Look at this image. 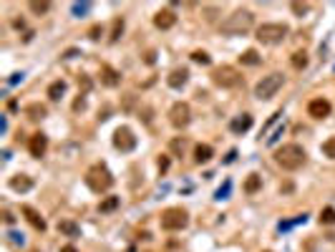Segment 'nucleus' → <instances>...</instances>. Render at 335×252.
<instances>
[{"label": "nucleus", "mask_w": 335, "mask_h": 252, "mask_svg": "<svg viewBox=\"0 0 335 252\" xmlns=\"http://www.w3.org/2000/svg\"><path fill=\"white\" fill-rule=\"evenodd\" d=\"M73 56H78V51H76V48H71V51H66V53H63V58H73Z\"/></svg>", "instance_id": "ea45409f"}, {"label": "nucleus", "mask_w": 335, "mask_h": 252, "mask_svg": "<svg viewBox=\"0 0 335 252\" xmlns=\"http://www.w3.org/2000/svg\"><path fill=\"white\" fill-rule=\"evenodd\" d=\"M10 189H15V192H30L33 179L28 174H15V177H10Z\"/></svg>", "instance_id": "f3484780"}, {"label": "nucleus", "mask_w": 335, "mask_h": 252, "mask_svg": "<svg viewBox=\"0 0 335 252\" xmlns=\"http://www.w3.org/2000/svg\"><path fill=\"white\" fill-rule=\"evenodd\" d=\"M204 13H207V20H214V13H217V8H204Z\"/></svg>", "instance_id": "58836bf2"}, {"label": "nucleus", "mask_w": 335, "mask_h": 252, "mask_svg": "<svg viewBox=\"0 0 335 252\" xmlns=\"http://www.w3.org/2000/svg\"><path fill=\"white\" fill-rule=\"evenodd\" d=\"M184 146H186V141H184V139H172V152L182 154V152H184Z\"/></svg>", "instance_id": "473e14b6"}, {"label": "nucleus", "mask_w": 335, "mask_h": 252, "mask_svg": "<svg viewBox=\"0 0 335 252\" xmlns=\"http://www.w3.org/2000/svg\"><path fill=\"white\" fill-rule=\"evenodd\" d=\"M114 146L119 152H134L136 149V136L129 126H119L114 131Z\"/></svg>", "instance_id": "1a4fd4ad"}, {"label": "nucleus", "mask_w": 335, "mask_h": 252, "mask_svg": "<svg viewBox=\"0 0 335 252\" xmlns=\"http://www.w3.org/2000/svg\"><path fill=\"white\" fill-rule=\"evenodd\" d=\"M186 224H189V215L182 207H169L161 212V229L166 232H182Z\"/></svg>", "instance_id": "39448f33"}, {"label": "nucleus", "mask_w": 335, "mask_h": 252, "mask_svg": "<svg viewBox=\"0 0 335 252\" xmlns=\"http://www.w3.org/2000/svg\"><path fill=\"white\" fill-rule=\"evenodd\" d=\"M10 237H13V242H15V245H18V242H20V245H23V237H20V235H15V232H10Z\"/></svg>", "instance_id": "79ce46f5"}, {"label": "nucleus", "mask_w": 335, "mask_h": 252, "mask_svg": "<svg viewBox=\"0 0 335 252\" xmlns=\"http://www.w3.org/2000/svg\"><path fill=\"white\" fill-rule=\"evenodd\" d=\"M89 8H91L89 3H76V5H73V15H83Z\"/></svg>", "instance_id": "e433bc0d"}, {"label": "nucleus", "mask_w": 335, "mask_h": 252, "mask_svg": "<svg viewBox=\"0 0 335 252\" xmlns=\"http://www.w3.org/2000/svg\"><path fill=\"white\" fill-rule=\"evenodd\" d=\"M58 232L66 235V237H78V235H81V227H78L73 220H61V222H58Z\"/></svg>", "instance_id": "6ab92c4d"}, {"label": "nucleus", "mask_w": 335, "mask_h": 252, "mask_svg": "<svg viewBox=\"0 0 335 252\" xmlns=\"http://www.w3.org/2000/svg\"><path fill=\"white\" fill-rule=\"evenodd\" d=\"M249 129H252V116H249V114L235 116L232 121H229V131H232V134H244Z\"/></svg>", "instance_id": "4468645a"}, {"label": "nucleus", "mask_w": 335, "mask_h": 252, "mask_svg": "<svg viewBox=\"0 0 335 252\" xmlns=\"http://www.w3.org/2000/svg\"><path fill=\"white\" fill-rule=\"evenodd\" d=\"M323 154L328 159H335V136H330V139L323 141Z\"/></svg>", "instance_id": "c756f323"}, {"label": "nucleus", "mask_w": 335, "mask_h": 252, "mask_svg": "<svg viewBox=\"0 0 335 252\" xmlns=\"http://www.w3.org/2000/svg\"><path fill=\"white\" fill-rule=\"evenodd\" d=\"M186 81H189V71L186 68H174L169 76H166V83H169L172 89H182Z\"/></svg>", "instance_id": "2eb2a0df"}, {"label": "nucleus", "mask_w": 335, "mask_h": 252, "mask_svg": "<svg viewBox=\"0 0 335 252\" xmlns=\"http://www.w3.org/2000/svg\"><path fill=\"white\" fill-rule=\"evenodd\" d=\"M265 252H270V250H265Z\"/></svg>", "instance_id": "c03bdc74"}, {"label": "nucleus", "mask_w": 335, "mask_h": 252, "mask_svg": "<svg viewBox=\"0 0 335 252\" xmlns=\"http://www.w3.org/2000/svg\"><path fill=\"white\" fill-rule=\"evenodd\" d=\"M28 8H30L35 15H46V13L51 10V3H48V0H30Z\"/></svg>", "instance_id": "393cba45"}, {"label": "nucleus", "mask_w": 335, "mask_h": 252, "mask_svg": "<svg viewBox=\"0 0 335 252\" xmlns=\"http://www.w3.org/2000/svg\"><path fill=\"white\" fill-rule=\"evenodd\" d=\"M63 94H66V81H53L48 86V98L51 101H58Z\"/></svg>", "instance_id": "4be33fe9"}, {"label": "nucleus", "mask_w": 335, "mask_h": 252, "mask_svg": "<svg viewBox=\"0 0 335 252\" xmlns=\"http://www.w3.org/2000/svg\"><path fill=\"white\" fill-rule=\"evenodd\" d=\"M275 161H277V166H282L287 172H298L300 166H305L307 154L300 144H282L275 152Z\"/></svg>", "instance_id": "f03ea898"}, {"label": "nucleus", "mask_w": 335, "mask_h": 252, "mask_svg": "<svg viewBox=\"0 0 335 252\" xmlns=\"http://www.w3.org/2000/svg\"><path fill=\"white\" fill-rule=\"evenodd\" d=\"M28 149H30V154L35 157V159H40L46 152H48V136L43 134V131H38V134H33L30 136V141H28Z\"/></svg>", "instance_id": "9b49d317"}, {"label": "nucleus", "mask_w": 335, "mask_h": 252, "mask_svg": "<svg viewBox=\"0 0 335 252\" xmlns=\"http://www.w3.org/2000/svg\"><path fill=\"white\" fill-rule=\"evenodd\" d=\"M212 157H214V149H212L209 144H197V146H194V161H197V164H207Z\"/></svg>", "instance_id": "a211bd4d"}, {"label": "nucleus", "mask_w": 335, "mask_h": 252, "mask_svg": "<svg viewBox=\"0 0 335 252\" xmlns=\"http://www.w3.org/2000/svg\"><path fill=\"white\" fill-rule=\"evenodd\" d=\"M3 217H5V222H8V224H13V222H15V217H13L10 212H3Z\"/></svg>", "instance_id": "a19ab883"}, {"label": "nucleus", "mask_w": 335, "mask_h": 252, "mask_svg": "<svg viewBox=\"0 0 335 252\" xmlns=\"http://www.w3.org/2000/svg\"><path fill=\"white\" fill-rule=\"evenodd\" d=\"M260 189H262V177L252 172V174L244 179V192H247V194H257Z\"/></svg>", "instance_id": "aec40b11"}, {"label": "nucleus", "mask_w": 335, "mask_h": 252, "mask_svg": "<svg viewBox=\"0 0 335 252\" xmlns=\"http://www.w3.org/2000/svg\"><path fill=\"white\" fill-rule=\"evenodd\" d=\"M26 114H28V119L38 121V119H43V116L48 114V109L43 106V103H30V106L26 109Z\"/></svg>", "instance_id": "5701e85b"}, {"label": "nucleus", "mask_w": 335, "mask_h": 252, "mask_svg": "<svg viewBox=\"0 0 335 252\" xmlns=\"http://www.w3.org/2000/svg\"><path fill=\"white\" fill-rule=\"evenodd\" d=\"M101 83H103V86H106V89H116L119 86V83H121V73L116 71V68H111V66H101Z\"/></svg>", "instance_id": "ddd939ff"}, {"label": "nucleus", "mask_w": 335, "mask_h": 252, "mask_svg": "<svg viewBox=\"0 0 335 252\" xmlns=\"http://www.w3.org/2000/svg\"><path fill=\"white\" fill-rule=\"evenodd\" d=\"M86 184H89L91 192L101 194V192H106V189L114 187V177H111V172L103 164H93L91 169L86 172Z\"/></svg>", "instance_id": "20e7f679"}, {"label": "nucleus", "mask_w": 335, "mask_h": 252, "mask_svg": "<svg viewBox=\"0 0 335 252\" xmlns=\"http://www.w3.org/2000/svg\"><path fill=\"white\" fill-rule=\"evenodd\" d=\"M282 83H285V76H282V73H267V76H262V81L255 86V96H257L260 101H267V98H272V96L282 89Z\"/></svg>", "instance_id": "0eeeda50"}, {"label": "nucleus", "mask_w": 335, "mask_h": 252, "mask_svg": "<svg viewBox=\"0 0 335 252\" xmlns=\"http://www.w3.org/2000/svg\"><path fill=\"white\" fill-rule=\"evenodd\" d=\"M290 8H292V13H295V15H300V18H303V15L307 13V8H310V5H307V3H290Z\"/></svg>", "instance_id": "2f4dec72"}, {"label": "nucleus", "mask_w": 335, "mask_h": 252, "mask_svg": "<svg viewBox=\"0 0 335 252\" xmlns=\"http://www.w3.org/2000/svg\"><path fill=\"white\" fill-rule=\"evenodd\" d=\"M78 89H81L83 94H86V91H91V78H89L86 73H81V76H78Z\"/></svg>", "instance_id": "7c9ffc66"}, {"label": "nucleus", "mask_w": 335, "mask_h": 252, "mask_svg": "<svg viewBox=\"0 0 335 252\" xmlns=\"http://www.w3.org/2000/svg\"><path fill=\"white\" fill-rule=\"evenodd\" d=\"M121 33H123V18H114V23H111V35H109V40H111V43H116V40L121 38Z\"/></svg>", "instance_id": "bb28decb"}, {"label": "nucleus", "mask_w": 335, "mask_h": 252, "mask_svg": "<svg viewBox=\"0 0 335 252\" xmlns=\"http://www.w3.org/2000/svg\"><path fill=\"white\" fill-rule=\"evenodd\" d=\"M83 109H86V98L78 96V98L73 101V111H83Z\"/></svg>", "instance_id": "4c0bfd02"}, {"label": "nucleus", "mask_w": 335, "mask_h": 252, "mask_svg": "<svg viewBox=\"0 0 335 252\" xmlns=\"http://www.w3.org/2000/svg\"><path fill=\"white\" fill-rule=\"evenodd\" d=\"M255 28V13L252 10H247V8H237L229 13L222 23H219V31L224 35H242L247 31H252Z\"/></svg>", "instance_id": "f257e3e1"}, {"label": "nucleus", "mask_w": 335, "mask_h": 252, "mask_svg": "<svg viewBox=\"0 0 335 252\" xmlns=\"http://www.w3.org/2000/svg\"><path fill=\"white\" fill-rule=\"evenodd\" d=\"M101 35H103V28H101V26H93V28L89 31V38H91V40H98Z\"/></svg>", "instance_id": "c9c22d12"}, {"label": "nucleus", "mask_w": 335, "mask_h": 252, "mask_svg": "<svg viewBox=\"0 0 335 252\" xmlns=\"http://www.w3.org/2000/svg\"><path fill=\"white\" fill-rule=\"evenodd\" d=\"M154 26H156L159 31H169V28H174V26H177V13L169 10V8L159 10V13L154 15Z\"/></svg>", "instance_id": "f8f14e48"}, {"label": "nucleus", "mask_w": 335, "mask_h": 252, "mask_svg": "<svg viewBox=\"0 0 335 252\" xmlns=\"http://www.w3.org/2000/svg\"><path fill=\"white\" fill-rule=\"evenodd\" d=\"M290 63H292V68L303 71V68L307 66V53H305V51H295V53L290 56Z\"/></svg>", "instance_id": "b1692460"}, {"label": "nucleus", "mask_w": 335, "mask_h": 252, "mask_svg": "<svg viewBox=\"0 0 335 252\" xmlns=\"http://www.w3.org/2000/svg\"><path fill=\"white\" fill-rule=\"evenodd\" d=\"M156 166H159V172L164 174L166 169H169V157H166V154H161V157H159V161H156Z\"/></svg>", "instance_id": "72a5a7b5"}, {"label": "nucleus", "mask_w": 335, "mask_h": 252, "mask_svg": "<svg viewBox=\"0 0 335 252\" xmlns=\"http://www.w3.org/2000/svg\"><path fill=\"white\" fill-rule=\"evenodd\" d=\"M134 103H136V96H134V94H126V98H123V109L131 111V109H134Z\"/></svg>", "instance_id": "f704fd0d"}, {"label": "nucleus", "mask_w": 335, "mask_h": 252, "mask_svg": "<svg viewBox=\"0 0 335 252\" xmlns=\"http://www.w3.org/2000/svg\"><path fill=\"white\" fill-rule=\"evenodd\" d=\"M61 252H76V247H71V245H66L63 250H61Z\"/></svg>", "instance_id": "37998d69"}, {"label": "nucleus", "mask_w": 335, "mask_h": 252, "mask_svg": "<svg viewBox=\"0 0 335 252\" xmlns=\"http://www.w3.org/2000/svg\"><path fill=\"white\" fill-rule=\"evenodd\" d=\"M192 61L199 63V66H209V63H212V58H209L207 51H192Z\"/></svg>", "instance_id": "cd10ccee"}, {"label": "nucleus", "mask_w": 335, "mask_h": 252, "mask_svg": "<svg viewBox=\"0 0 335 252\" xmlns=\"http://www.w3.org/2000/svg\"><path fill=\"white\" fill-rule=\"evenodd\" d=\"M290 28L285 23H262L257 31H255V38L260 40L262 46H277L287 38Z\"/></svg>", "instance_id": "7ed1b4c3"}, {"label": "nucleus", "mask_w": 335, "mask_h": 252, "mask_svg": "<svg viewBox=\"0 0 335 252\" xmlns=\"http://www.w3.org/2000/svg\"><path fill=\"white\" fill-rule=\"evenodd\" d=\"M320 224H335V209L333 207L320 209Z\"/></svg>", "instance_id": "c85d7f7f"}, {"label": "nucleus", "mask_w": 335, "mask_h": 252, "mask_svg": "<svg viewBox=\"0 0 335 252\" xmlns=\"http://www.w3.org/2000/svg\"><path fill=\"white\" fill-rule=\"evenodd\" d=\"M240 61L244 63V66H257V63H260L262 58H260V53H257V51L249 48V51H244V53L240 56Z\"/></svg>", "instance_id": "a878e982"}, {"label": "nucleus", "mask_w": 335, "mask_h": 252, "mask_svg": "<svg viewBox=\"0 0 335 252\" xmlns=\"http://www.w3.org/2000/svg\"><path fill=\"white\" fill-rule=\"evenodd\" d=\"M212 83L219 89H237L242 83V73L235 66H219L212 71Z\"/></svg>", "instance_id": "423d86ee"}, {"label": "nucleus", "mask_w": 335, "mask_h": 252, "mask_svg": "<svg viewBox=\"0 0 335 252\" xmlns=\"http://www.w3.org/2000/svg\"><path fill=\"white\" fill-rule=\"evenodd\" d=\"M119 204H121V197H106V199H101V204H98V212L101 215H109V212H114V209H119Z\"/></svg>", "instance_id": "412c9836"}, {"label": "nucleus", "mask_w": 335, "mask_h": 252, "mask_svg": "<svg viewBox=\"0 0 335 252\" xmlns=\"http://www.w3.org/2000/svg\"><path fill=\"white\" fill-rule=\"evenodd\" d=\"M169 121L174 129H186L192 121V109H189V103L186 101H177L174 106L169 109Z\"/></svg>", "instance_id": "6e6552de"}, {"label": "nucleus", "mask_w": 335, "mask_h": 252, "mask_svg": "<svg viewBox=\"0 0 335 252\" xmlns=\"http://www.w3.org/2000/svg\"><path fill=\"white\" fill-rule=\"evenodd\" d=\"M20 212H23L26 215V220L35 227V229H40V232H43V229H46V220L43 217H40L38 212H35V209L33 207H28V204H23V207H20Z\"/></svg>", "instance_id": "dca6fc26"}, {"label": "nucleus", "mask_w": 335, "mask_h": 252, "mask_svg": "<svg viewBox=\"0 0 335 252\" xmlns=\"http://www.w3.org/2000/svg\"><path fill=\"white\" fill-rule=\"evenodd\" d=\"M330 111H333V106H330L328 98H312V101L307 103V114H310L312 119H328Z\"/></svg>", "instance_id": "9d476101"}]
</instances>
